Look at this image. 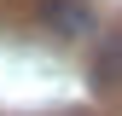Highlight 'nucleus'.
I'll use <instances>...</instances> for the list:
<instances>
[{"label":"nucleus","instance_id":"nucleus-1","mask_svg":"<svg viewBox=\"0 0 122 116\" xmlns=\"http://www.w3.org/2000/svg\"><path fill=\"white\" fill-rule=\"evenodd\" d=\"M41 23H47L52 35H64V41L93 35V12H87L81 0H41Z\"/></svg>","mask_w":122,"mask_h":116},{"label":"nucleus","instance_id":"nucleus-2","mask_svg":"<svg viewBox=\"0 0 122 116\" xmlns=\"http://www.w3.org/2000/svg\"><path fill=\"white\" fill-rule=\"evenodd\" d=\"M93 87L99 93H111V87H122V35H111L93 58Z\"/></svg>","mask_w":122,"mask_h":116}]
</instances>
